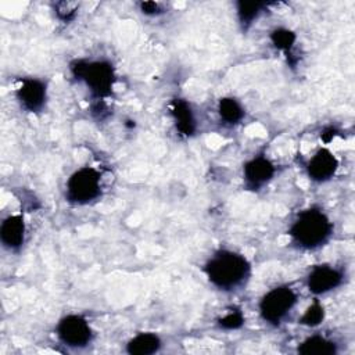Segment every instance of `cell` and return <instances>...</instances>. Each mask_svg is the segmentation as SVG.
Instances as JSON below:
<instances>
[{
	"label": "cell",
	"instance_id": "6da1fadb",
	"mask_svg": "<svg viewBox=\"0 0 355 355\" xmlns=\"http://www.w3.org/2000/svg\"><path fill=\"white\" fill-rule=\"evenodd\" d=\"M202 270L215 288L225 293H234L244 288L248 283L251 263L241 252L219 248L207 259Z\"/></svg>",
	"mask_w": 355,
	"mask_h": 355
},
{
	"label": "cell",
	"instance_id": "7a4b0ae2",
	"mask_svg": "<svg viewBox=\"0 0 355 355\" xmlns=\"http://www.w3.org/2000/svg\"><path fill=\"white\" fill-rule=\"evenodd\" d=\"M333 222L329 215L316 205L308 207L297 214L288 227L291 243L306 251L323 247L333 236Z\"/></svg>",
	"mask_w": 355,
	"mask_h": 355
},
{
	"label": "cell",
	"instance_id": "3957f363",
	"mask_svg": "<svg viewBox=\"0 0 355 355\" xmlns=\"http://www.w3.org/2000/svg\"><path fill=\"white\" fill-rule=\"evenodd\" d=\"M71 72L73 78L82 82L94 97L104 98L112 93L115 69L110 61L76 60L71 64Z\"/></svg>",
	"mask_w": 355,
	"mask_h": 355
},
{
	"label": "cell",
	"instance_id": "277c9868",
	"mask_svg": "<svg viewBox=\"0 0 355 355\" xmlns=\"http://www.w3.org/2000/svg\"><path fill=\"white\" fill-rule=\"evenodd\" d=\"M101 173L94 166H80L65 183V198L72 205H86L101 196Z\"/></svg>",
	"mask_w": 355,
	"mask_h": 355
},
{
	"label": "cell",
	"instance_id": "5b68a950",
	"mask_svg": "<svg viewBox=\"0 0 355 355\" xmlns=\"http://www.w3.org/2000/svg\"><path fill=\"white\" fill-rule=\"evenodd\" d=\"M298 302L297 291L288 284H280L268 290L259 300L258 309L263 322L279 326Z\"/></svg>",
	"mask_w": 355,
	"mask_h": 355
},
{
	"label": "cell",
	"instance_id": "8992f818",
	"mask_svg": "<svg viewBox=\"0 0 355 355\" xmlns=\"http://www.w3.org/2000/svg\"><path fill=\"white\" fill-rule=\"evenodd\" d=\"M57 338L67 347L83 348L93 341L94 333L87 319L78 313L62 316L55 326Z\"/></svg>",
	"mask_w": 355,
	"mask_h": 355
},
{
	"label": "cell",
	"instance_id": "52a82bcc",
	"mask_svg": "<svg viewBox=\"0 0 355 355\" xmlns=\"http://www.w3.org/2000/svg\"><path fill=\"white\" fill-rule=\"evenodd\" d=\"M344 270L331 263L313 265L306 275V287L315 295L327 294L338 288L344 282Z\"/></svg>",
	"mask_w": 355,
	"mask_h": 355
},
{
	"label": "cell",
	"instance_id": "ba28073f",
	"mask_svg": "<svg viewBox=\"0 0 355 355\" xmlns=\"http://www.w3.org/2000/svg\"><path fill=\"white\" fill-rule=\"evenodd\" d=\"M275 173V164L265 154H257L250 158L243 166L244 186L248 190L258 191L273 179Z\"/></svg>",
	"mask_w": 355,
	"mask_h": 355
},
{
	"label": "cell",
	"instance_id": "9c48e42d",
	"mask_svg": "<svg viewBox=\"0 0 355 355\" xmlns=\"http://www.w3.org/2000/svg\"><path fill=\"white\" fill-rule=\"evenodd\" d=\"M19 105L28 112H39L47 101V85L39 78H25L15 90Z\"/></svg>",
	"mask_w": 355,
	"mask_h": 355
},
{
	"label": "cell",
	"instance_id": "30bf717a",
	"mask_svg": "<svg viewBox=\"0 0 355 355\" xmlns=\"http://www.w3.org/2000/svg\"><path fill=\"white\" fill-rule=\"evenodd\" d=\"M338 166L340 162L334 153L327 147H320L313 153V155L309 157L305 169L311 180L324 183L336 176Z\"/></svg>",
	"mask_w": 355,
	"mask_h": 355
},
{
	"label": "cell",
	"instance_id": "8fae6325",
	"mask_svg": "<svg viewBox=\"0 0 355 355\" xmlns=\"http://www.w3.org/2000/svg\"><path fill=\"white\" fill-rule=\"evenodd\" d=\"M25 219L22 214L8 215L0 225V240L4 248L10 251H18L25 243Z\"/></svg>",
	"mask_w": 355,
	"mask_h": 355
},
{
	"label": "cell",
	"instance_id": "7c38bea8",
	"mask_svg": "<svg viewBox=\"0 0 355 355\" xmlns=\"http://www.w3.org/2000/svg\"><path fill=\"white\" fill-rule=\"evenodd\" d=\"M171 115L175 122L176 130L186 137H190L194 135L197 129V122L194 112L190 107V104L183 98H176L171 104Z\"/></svg>",
	"mask_w": 355,
	"mask_h": 355
},
{
	"label": "cell",
	"instance_id": "4fadbf2b",
	"mask_svg": "<svg viewBox=\"0 0 355 355\" xmlns=\"http://www.w3.org/2000/svg\"><path fill=\"white\" fill-rule=\"evenodd\" d=\"M297 351L302 355H336L337 344L323 334H312L300 343Z\"/></svg>",
	"mask_w": 355,
	"mask_h": 355
},
{
	"label": "cell",
	"instance_id": "5bb4252c",
	"mask_svg": "<svg viewBox=\"0 0 355 355\" xmlns=\"http://www.w3.org/2000/svg\"><path fill=\"white\" fill-rule=\"evenodd\" d=\"M161 338L151 331H144V333H137L133 336L128 344H126V351L129 354L135 355H150L155 354L161 348Z\"/></svg>",
	"mask_w": 355,
	"mask_h": 355
},
{
	"label": "cell",
	"instance_id": "9a60e30c",
	"mask_svg": "<svg viewBox=\"0 0 355 355\" xmlns=\"http://www.w3.org/2000/svg\"><path fill=\"white\" fill-rule=\"evenodd\" d=\"M218 114L225 123L236 125L243 121L245 112L241 103L237 98L226 96L218 101Z\"/></svg>",
	"mask_w": 355,
	"mask_h": 355
},
{
	"label": "cell",
	"instance_id": "2e32d148",
	"mask_svg": "<svg viewBox=\"0 0 355 355\" xmlns=\"http://www.w3.org/2000/svg\"><path fill=\"white\" fill-rule=\"evenodd\" d=\"M265 8L266 4L261 1H239L236 4L239 22L243 25L244 29H247L254 21L258 19Z\"/></svg>",
	"mask_w": 355,
	"mask_h": 355
},
{
	"label": "cell",
	"instance_id": "e0dca14e",
	"mask_svg": "<svg viewBox=\"0 0 355 355\" xmlns=\"http://www.w3.org/2000/svg\"><path fill=\"white\" fill-rule=\"evenodd\" d=\"M324 319V308L319 301H313L308 309L302 313V316L300 318V323L305 324V326H311L315 327L318 324H320Z\"/></svg>",
	"mask_w": 355,
	"mask_h": 355
},
{
	"label": "cell",
	"instance_id": "ac0fdd59",
	"mask_svg": "<svg viewBox=\"0 0 355 355\" xmlns=\"http://www.w3.org/2000/svg\"><path fill=\"white\" fill-rule=\"evenodd\" d=\"M270 40L277 49H280L283 51H288V50H291V47L295 43V35H294V32H291L286 28H276L270 33Z\"/></svg>",
	"mask_w": 355,
	"mask_h": 355
},
{
	"label": "cell",
	"instance_id": "d6986e66",
	"mask_svg": "<svg viewBox=\"0 0 355 355\" xmlns=\"http://www.w3.org/2000/svg\"><path fill=\"white\" fill-rule=\"evenodd\" d=\"M244 323V316L240 311H234V312H229L227 315H225L220 320H219V324L220 327L223 329H237L240 327L241 324Z\"/></svg>",
	"mask_w": 355,
	"mask_h": 355
},
{
	"label": "cell",
	"instance_id": "ffe728a7",
	"mask_svg": "<svg viewBox=\"0 0 355 355\" xmlns=\"http://www.w3.org/2000/svg\"><path fill=\"white\" fill-rule=\"evenodd\" d=\"M76 4L75 3H57L55 4V14L62 21H69L71 18H73L75 12H76Z\"/></svg>",
	"mask_w": 355,
	"mask_h": 355
},
{
	"label": "cell",
	"instance_id": "44dd1931",
	"mask_svg": "<svg viewBox=\"0 0 355 355\" xmlns=\"http://www.w3.org/2000/svg\"><path fill=\"white\" fill-rule=\"evenodd\" d=\"M161 4L159 3H154V1H147V3H140V8L144 14L147 15H157L159 12H162V10L159 8Z\"/></svg>",
	"mask_w": 355,
	"mask_h": 355
}]
</instances>
